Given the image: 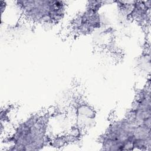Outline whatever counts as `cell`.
<instances>
[{
	"label": "cell",
	"instance_id": "cell-2",
	"mask_svg": "<svg viewBox=\"0 0 151 151\" xmlns=\"http://www.w3.org/2000/svg\"><path fill=\"white\" fill-rule=\"evenodd\" d=\"M19 6L25 15L33 21L52 22L61 19L65 10L63 1H19Z\"/></svg>",
	"mask_w": 151,
	"mask_h": 151
},
{
	"label": "cell",
	"instance_id": "cell-1",
	"mask_svg": "<svg viewBox=\"0 0 151 151\" xmlns=\"http://www.w3.org/2000/svg\"><path fill=\"white\" fill-rule=\"evenodd\" d=\"M45 124L42 119L29 118L22 123L12 137L14 150H40L46 142Z\"/></svg>",
	"mask_w": 151,
	"mask_h": 151
}]
</instances>
